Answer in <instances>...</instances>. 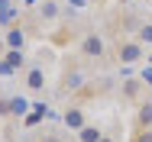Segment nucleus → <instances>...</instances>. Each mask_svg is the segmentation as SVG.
<instances>
[{
  "label": "nucleus",
  "mask_w": 152,
  "mask_h": 142,
  "mask_svg": "<svg viewBox=\"0 0 152 142\" xmlns=\"http://www.w3.org/2000/svg\"><path fill=\"white\" fill-rule=\"evenodd\" d=\"M117 55H120L123 65H133V61L142 58V45H139V42H123L120 49H117Z\"/></svg>",
  "instance_id": "nucleus-1"
},
{
  "label": "nucleus",
  "mask_w": 152,
  "mask_h": 142,
  "mask_svg": "<svg viewBox=\"0 0 152 142\" xmlns=\"http://www.w3.org/2000/svg\"><path fill=\"white\" fill-rule=\"evenodd\" d=\"M65 126H68V129H84V126H88L81 107H68V110H65Z\"/></svg>",
  "instance_id": "nucleus-2"
},
{
  "label": "nucleus",
  "mask_w": 152,
  "mask_h": 142,
  "mask_svg": "<svg viewBox=\"0 0 152 142\" xmlns=\"http://www.w3.org/2000/svg\"><path fill=\"white\" fill-rule=\"evenodd\" d=\"M81 52L91 55V58H100V55H104V42H100L97 36H88V39L81 42Z\"/></svg>",
  "instance_id": "nucleus-3"
},
{
  "label": "nucleus",
  "mask_w": 152,
  "mask_h": 142,
  "mask_svg": "<svg viewBox=\"0 0 152 142\" xmlns=\"http://www.w3.org/2000/svg\"><path fill=\"white\" fill-rule=\"evenodd\" d=\"M136 129H152V103H139V113H136Z\"/></svg>",
  "instance_id": "nucleus-4"
},
{
  "label": "nucleus",
  "mask_w": 152,
  "mask_h": 142,
  "mask_svg": "<svg viewBox=\"0 0 152 142\" xmlns=\"http://www.w3.org/2000/svg\"><path fill=\"white\" fill-rule=\"evenodd\" d=\"M78 136H81V142H100V139H104L97 126H84V129H78Z\"/></svg>",
  "instance_id": "nucleus-5"
},
{
  "label": "nucleus",
  "mask_w": 152,
  "mask_h": 142,
  "mask_svg": "<svg viewBox=\"0 0 152 142\" xmlns=\"http://www.w3.org/2000/svg\"><path fill=\"white\" fill-rule=\"evenodd\" d=\"M123 94L129 97V100H136V94H139V81L133 78V81H126V87H123Z\"/></svg>",
  "instance_id": "nucleus-6"
},
{
  "label": "nucleus",
  "mask_w": 152,
  "mask_h": 142,
  "mask_svg": "<svg viewBox=\"0 0 152 142\" xmlns=\"http://www.w3.org/2000/svg\"><path fill=\"white\" fill-rule=\"evenodd\" d=\"M42 81H45V78H42V71H39V68H32V71H29V87H36V90H39V87H42Z\"/></svg>",
  "instance_id": "nucleus-7"
},
{
  "label": "nucleus",
  "mask_w": 152,
  "mask_h": 142,
  "mask_svg": "<svg viewBox=\"0 0 152 142\" xmlns=\"http://www.w3.org/2000/svg\"><path fill=\"white\" fill-rule=\"evenodd\" d=\"M133 142H152V129H136L133 133Z\"/></svg>",
  "instance_id": "nucleus-8"
},
{
  "label": "nucleus",
  "mask_w": 152,
  "mask_h": 142,
  "mask_svg": "<svg viewBox=\"0 0 152 142\" xmlns=\"http://www.w3.org/2000/svg\"><path fill=\"white\" fill-rule=\"evenodd\" d=\"M7 42H10L13 49H20V42H23V32H20V29H13V32L7 36Z\"/></svg>",
  "instance_id": "nucleus-9"
},
{
  "label": "nucleus",
  "mask_w": 152,
  "mask_h": 142,
  "mask_svg": "<svg viewBox=\"0 0 152 142\" xmlns=\"http://www.w3.org/2000/svg\"><path fill=\"white\" fill-rule=\"evenodd\" d=\"M7 61H10L13 68H20V65H23V55H20V52H7Z\"/></svg>",
  "instance_id": "nucleus-10"
},
{
  "label": "nucleus",
  "mask_w": 152,
  "mask_h": 142,
  "mask_svg": "<svg viewBox=\"0 0 152 142\" xmlns=\"http://www.w3.org/2000/svg\"><path fill=\"white\" fill-rule=\"evenodd\" d=\"M26 107H29V103H26V100H20V97H16V100H13V113H26Z\"/></svg>",
  "instance_id": "nucleus-11"
},
{
  "label": "nucleus",
  "mask_w": 152,
  "mask_h": 142,
  "mask_svg": "<svg viewBox=\"0 0 152 142\" xmlns=\"http://www.w3.org/2000/svg\"><path fill=\"white\" fill-rule=\"evenodd\" d=\"M139 36H142V42H152V26H142V32H139Z\"/></svg>",
  "instance_id": "nucleus-12"
},
{
  "label": "nucleus",
  "mask_w": 152,
  "mask_h": 142,
  "mask_svg": "<svg viewBox=\"0 0 152 142\" xmlns=\"http://www.w3.org/2000/svg\"><path fill=\"white\" fill-rule=\"evenodd\" d=\"M100 142H113V139H107V136H104V139H100Z\"/></svg>",
  "instance_id": "nucleus-13"
},
{
  "label": "nucleus",
  "mask_w": 152,
  "mask_h": 142,
  "mask_svg": "<svg viewBox=\"0 0 152 142\" xmlns=\"http://www.w3.org/2000/svg\"><path fill=\"white\" fill-rule=\"evenodd\" d=\"M42 142H55V139H42Z\"/></svg>",
  "instance_id": "nucleus-14"
},
{
  "label": "nucleus",
  "mask_w": 152,
  "mask_h": 142,
  "mask_svg": "<svg viewBox=\"0 0 152 142\" xmlns=\"http://www.w3.org/2000/svg\"><path fill=\"white\" fill-rule=\"evenodd\" d=\"M0 52H3V42H0Z\"/></svg>",
  "instance_id": "nucleus-15"
},
{
  "label": "nucleus",
  "mask_w": 152,
  "mask_h": 142,
  "mask_svg": "<svg viewBox=\"0 0 152 142\" xmlns=\"http://www.w3.org/2000/svg\"><path fill=\"white\" fill-rule=\"evenodd\" d=\"M120 3H126V0H120Z\"/></svg>",
  "instance_id": "nucleus-16"
}]
</instances>
